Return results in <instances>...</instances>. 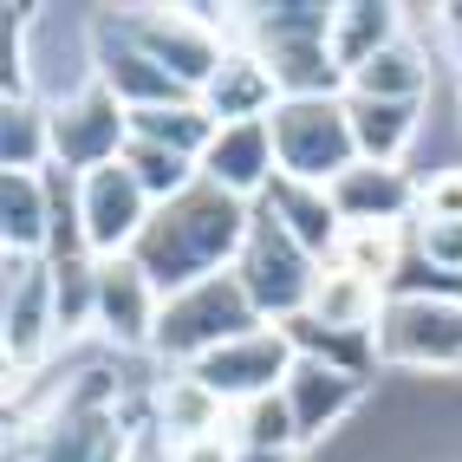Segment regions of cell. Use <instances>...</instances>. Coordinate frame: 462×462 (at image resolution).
<instances>
[{
    "label": "cell",
    "mask_w": 462,
    "mask_h": 462,
    "mask_svg": "<svg viewBox=\"0 0 462 462\" xmlns=\"http://www.w3.org/2000/svg\"><path fill=\"white\" fill-rule=\"evenodd\" d=\"M248 228H254V202L215 189V182H196L189 196H176L150 215L131 261L157 281L163 300H176L182 287L208 281V273H228L248 248Z\"/></svg>",
    "instance_id": "1"
},
{
    "label": "cell",
    "mask_w": 462,
    "mask_h": 462,
    "mask_svg": "<svg viewBox=\"0 0 462 462\" xmlns=\"http://www.w3.org/2000/svg\"><path fill=\"white\" fill-rule=\"evenodd\" d=\"M332 7L338 0L241 7V46L261 52L281 98H346V72L332 59Z\"/></svg>",
    "instance_id": "2"
},
{
    "label": "cell",
    "mask_w": 462,
    "mask_h": 462,
    "mask_svg": "<svg viewBox=\"0 0 462 462\" xmlns=\"http://www.w3.org/2000/svg\"><path fill=\"white\" fill-rule=\"evenodd\" d=\"M261 326H267V319L254 313L248 287H241L235 267H228V273H208V281L182 287L176 300H163V319H157V346H150V358L170 365V372H189L196 358L222 352V346H235V338H248V332H261Z\"/></svg>",
    "instance_id": "3"
},
{
    "label": "cell",
    "mask_w": 462,
    "mask_h": 462,
    "mask_svg": "<svg viewBox=\"0 0 462 462\" xmlns=\"http://www.w3.org/2000/svg\"><path fill=\"white\" fill-rule=\"evenodd\" d=\"M378 365L411 378H462V293H391Z\"/></svg>",
    "instance_id": "4"
},
{
    "label": "cell",
    "mask_w": 462,
    "mask_h": 462,
    "mask_svg": "<svg viewBox=\"0 0 462 462\" xmlns=\"http://www.w3.org/2000/svg\"><path fill=\"white\" fill-rule=\"evenodd\" d=\"M267 131H273L281 176L313 182V189H332V182L358 163L346 98H281V111L267 117Z\"/></svg>",
    "instance_id": "5"
},
{
    "label": "cell",
    "mask_w": 462,
    "mask_h": 462,
    "mask_svg": "<svg viewBox=\"0 0 462 462\" xmlns=\"http://www.w3.org/2000/svg\"><path fill=\"white\" fill-rule=\"evenodd\" d=\"M319 267L326 261L306 254L300 241L273 222V208L254 202V228H248V248H241V261H235V281L248 287L254 313L267 326H287L293 313H306V300H313V287H319Z\"/></svg>",
    "instance_id": "6"
},
{
    "label": "cell",
    "mask_w": 462,
    "mask_h": 462,
    "mask_svg": "<svg viewBox=\"0 0 462 462\" xmlns=\"http://www.w3.org/2000/svg\"><path fill=\"white\" fill-rule=\"evenodd\" d=\"M46 111H52V163L72 170V176H91V170H105L131 150V111L98 79L79 85L72 98L46 105Z\"/></svg>",
    "instance_id": "7"
},
{
    "label": "cell",
    "mask_w": 462,
    "mask_h": 462,
    "mask_svg": "<svg viewBox=\"0 0 462 462\" xmlns=\"http://www.w3.org/2000/svg\"><path fill=\"white\" fill-rule=\"evenodd\" d=\"M293 365H300L293 338H287L281 326H261V332H248V338H235V346L196 358V365H189V378H196L202 391H215L228 411H241V404H254V397L287 391Z\"/></svg>",
    "instance_id": "8"
},
{
    "label": "cell",
    "mask_w": 462,
    "mask_h": 462,
    "mask_svg": "<svg viewBox=\"0 0 462 462\" xmlns=\"http://www.w3.org/2000/svg\"><path fill=\"white\" fill-rule=\"evenodd\" d=\"M59 346V313H52V261L7 254V397L26 391L40 358Z\"/></svg>",
    "instance_id": "9"
},
{
    "label": "cell",
    "mask_w": 462,
    "mask_h": 462,
    "mask_svg": "<svg viewBox=\"0 0 462 462\" xmlns=\"http://www.w3.org/2000/svg\"><path fill=\"white\" fill-rule=\"evenodd\" d=\"M91 72H98V85L111 91L125 111H163V105H196V91L170 79L150 52H137L125 40V26H117V14H91Z\"/></svg>",
    "instance_id": "10"
},
{
    "label": "cell",
    "mask_w": 462,
    "mask_h": 462,
    "mask_svg": "<svg viewBox=\"0 0 462 462\" xmlns=\"http://www.w3.org/2000/svg\"><path fill=\"white\" fill-rule=\"evenodd\" d=\"M157 319H163L157 281H150L131 254L98 261V338L111 346V358H150Z\"/></svg>",
    "instance_id": "11"
},
{
    "label": "cell",
    "mask_w": 462,
    "mask_h": 462,
    "mask_svg": "<svg viewBox=\"0 0 462 462\" xmlns=\"http://www.w3.org/2000/svg\"><path fill=\"white\" fill-rule=\"evenodd\" d=\"M79 196H85V241H91V261H117L137 248V235L150 228L157 202L143 196V182L131 176V163L117 157L105 170L79 176Z\"/></svg>",
    "instance_id": "12"
},
{
    "label": "cell",
    "mask_w": 462,
    "mask_h": 462,
    "mask_svg": "<svg viewBox=\"0 0 462 462\" xmlns=\"http://www.w3.org/2000/svg\"><path fill=\"white\" fill-rule=\"evenodd\" d=\"M365 397H372V378L338 372V365H319V358H300L293 378H287V404H293V423H300V443H326L332 430H346V417L365 411Z\"/></svg>",
    "instance_id": "13"
},
{
    "label": "cell",
    "mask_w": 462,
    "mask_h": 462,
    "mask_svg": "<svg viewBox=\"0 0 462 462\" xmlns=\"http://www.w3.org/2000/svg\"><path fill=\"white\" fill-rule=\"evenodd\" d=\"M202 182L228 189L241 202H261L281 182V157H273V131L267 125H222L215 143L202 150Z\"/></svg>",
    "instance_id": "14"
},
{
    "label": "cell",
    "mask_w": 462,
    "mask_h": 462,
    "mask_svg": "<svg viewBox=\"0 0 462 462\" xmlns=\"http://www.w3.org/2000/svg\"><path fill=\"white\" fill-rule=\"evenodd\" d=\"M202 111L215 125H267V117L281 111V85H273V72L261 66V52L228 46V59L202 85Z\"/></svg>",
    "instance_id": "15"
},
{
    "label": "cell",
    "mask_w": 462,
    "mask_h": 462,
    "mask_svg": "<svg viewBox=\"0 0 462 462\" xmlns=\"http://www.w3.org/2000/svg\"><path fill=\"white\" fill-rule=\"evenodd\" d=\"M332 208L338 222H417V176L411 170H384V163H352L346 176L332 182Z\"/></svg>",
    "instance_id": "16"
},
{
    "label": "cell",
    "mask_w": 462,
    "mask_h": 462,
    "mask_svg": "<svg viewBox=\"0 0 462 462\" xmlns=\"http://www.w3.org/2000/svg\"><path fill=\"white\" fill-rule=\"evenodd\" d=\"M346 111H352V143H358V163L404 170L411 143L423 137L430 98H423V105H397V98H346Z\"/></svg>",
    "instance_id": "17"
},
{
    "label": "cell",
    "mask_w": 462,
    "mask_h": 462,
    "mask_svg": "<svg viewBox=\"0 0 462 462\" xmlns=\"http://www.w3.org/2000/svg\"><path fill=\"white\" fill-rule=\"evenodd\" d=\"M0 241H7V254L46 261V248H52L46 170H7V176H0Z\"/></svg>",
    "instance_id": "18"
},
{
    "label": "cell",
    "mask_w": 462,
    "mask_h": 462,
    "mask_svg": "<svg viewBox=\"0 0 462 462\" xmlns=\"http://www.w3.org/2000/svg\"><path fill=\"white\" fill-rule=\"evenodd\" d=\"M404 33H411L404 7H384V0H338L332 7V59H338V72H346V85H352V72L365 59H378Z\"/></svg>",
    "instance_id": "19"
},
{
    "label": "cell",
    "mask_w": 462,
    "mask_h": 462,
    "mask_svg": "<svg viewBox=\"0 0 462 462\" xmlns=\"http://www.w3.org/2000/svg\"><path fill=\"white\" fill-rule=\"evenodd\" d=\"M261 208H273V222L319 261H332L338 235H346V222H338V208H332V189H313V182H293V176L273 182V189L261 196Z\"/></svg>",
    "instance_id": "20"
},
{
    "label": "cell",
    "mask_w": 462,
    "mask_h": 462,
    "mask_svg": "<svg viewBox=\"0 0 462 462\" xmlns=\"http://www.w3.org/2000/svg\"><path fill=\"white\" fill-rule=\"evenodd\" d=\"M150 404H157V430L176 443H196V437H222L228 430V404L215 391H202L189 372H163L157 391H150Z\"/></svg>",
    "instance_id": "21"
},
{
    "label": "cell",
    "mask_w": 462,
    "mask_h": 462,
    "mask_svg": "<svg viewBox=\"0 0 462 462\" xmlns=\"http://www.w3.org/2000/svg\"><path fill=\"white\" fill-rule=\"evenodd\" d=\"M384 306H391L384 287H372V281H358V273H346V267L326 261L313 300H306V313H313L319 326H332V332H365V338H378Z\"/></svg>",
    "instance_id": "22"
},
{
    "label": "cell",
    "mask_w": 462,
    "mask_h": 462,
    "mask_svg": "<svg viewBox=\"0 0 462 462\" xmlns=\"http://www.w3.org/2000/svg\"><path fill=\"white\" fill-rule=\"evenodd\" d=\"M430 85H437V72H430V52L404 33L397 46H384L378 59H365V66L352 72L346 98H397V105H423Z\"/></svg>",
    "instance_id": "23"
},
{
    "label": "cell",
    "mask_w": 462,
    "mask_h": 462,
    "mask_svg": "<svg viewBox=\"0 0 462 462\" xmlns=\"http://www.w3.org/2000/svg\"><path fill=\"white\" fill-rule=\"evenodd\" d=\"M404 261H411V222H358V228H346L338 235V248H332V267H346V273H358V281H372V287H397V273H404Z\"/></svg>",
    "instance_id": "24"
},
{
    "label": "cell",
    "mask_w": 462,
    "mask_h": 462,
    "mask_svg": "<svg viewBox=\"0 0 462 462\" xmlns=\"http://www.w3.org/2000/svg\"><path fill=\"white\" fill-rule=\"evenodd\" d=\"M7 170H52V111L46 98H26L0 111V176Z\"/></svg>",
    "instance_id": "25"
},
{
    "label": "cell",
    "mask_w": 462,
    "mask_h": 462,
    "mask_svg": "<svg viewBox=\"0 0 462 462\" xmlns=\"http://www.w3.org/2000/svg\"><path fill=\"white\" fill-rule=\"evenodd\" d=\"M52 313H59V338H85L98 332V261H52Z\"/></svg>",
    "instance_id": "26"
},
{
    "label": "cell",
    "mask_w": 462,
    "mask_h": 462,
    "mask_svg": "<svg viewBox=\"0 0 462 462\" xmlns=\"http://www.w3.org/2000/svg\"><path fill=\"white\" fill-rule=\"evenodd\" d=\"M125 163H131V176L143 182V196L157 202V208H163V202H176V196H189L196 182H202V163H196V157H176V150L143 143V137H131Z\"/></svg>",
    "instance_id": "27"
},
{
    "label": "cell",
    "mask_w": 462,
    "mask_h": 462,
    "mask_svg": "<svg viewBox=\"0 0 462 462\" xmlns=\"http://www.w3.org/2000/svg\"><path fill=\"white\" fill-rule=\"evenodd\" d=\"M228 437H235L241 449H306V443H300V423H293V404H287V391L254 397V404L228 411Z\"/></svg>",
    "instance_id": "28"
},
{
    "label": "cell",
    "mask_w": 462,
    "mask_h": 462,
    "mask_svg": "<svg viewBox=\"0 0 462 462\" xmlns=\"http://www.w3.org/2000/svg\"><path fill=\"white\" fill-rule=\"evenodd\" d=\"M411 254L443 273V281H462V222H437V215H417L411 222Z\"/></svg>",
    "instance_id": "29"
},
{
    "label": "cell",
    "mask_w": 462,
    "mask_h": 462,
    "mask_svg": "<svg viewBox=\"0 0 462 462\" xmlns=\"http://www.w3.org/2000/svg\"><path fill=\"white\" fill-rule=\"evenodd\" d=\"M417 215H437V222H462V163H443L417 176Z\"/></svg>",
    "instance_id": "30"
},
{
    "label": "cell",
    "mask_w": 462,
    "mask_h": 462,
    "mask_svg": "<svg viewBox=\"0 0 462 462\" xmlns=\"http://www.w3.org/2000/svg\"><path fill=\"white\" fill-rule=\"evenodd\" d=\"M241 456V443L228 437V430H222V437H196V443H176V462H235Z\"/></svg>",
    "instance_id": "31"
},
{
    "label": "cell",
    "mask_w": 462,
    "mask_h": 462,
    "mask_svg": "<svg viewBox=\"0 0 462 462\" xmlns=\"http://www.w3.org/2000/svg\"><path fill=\"white\" fill-rule=\"evenodd\" d=\"M430 20L443 26V40H449V66H456V79H462V0H456V7H430Z\"/></svg>",
    "instance_id": "32"
},
{
    "label": "cell",
    "mask_w": 462,
    "mask_h": 462,
    "mask_svg": "<svg viewBox=\"0 0 462 462\" xmlns=\"http://www.w3.org/2000/svg\"><path fill=\"white\" fill-rule=\"evenodd\" d=\"M235 462H300V449H241Z\"/></svg>",
    "instance_id": "33"
},
{
    "label": "cell",
    "mask_w": 462,
    "mask_h": 462,
    "mask_svg": "<svg viewBox=\"0 0 462 462\" xmlns=\"http://www.w3.org/2000/svg\"><path fill=\"white\" fill-rule=\"evenodd\" d=\"M456 117H462V79H456Z\"/></svg>",
    "instance_id": "34"
}]
</instances>
